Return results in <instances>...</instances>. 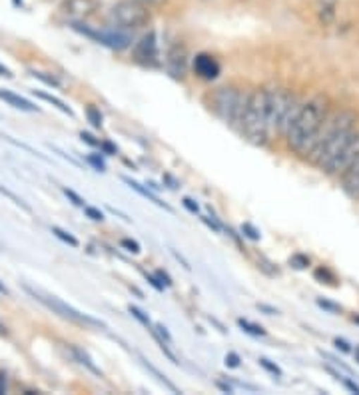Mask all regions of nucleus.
<instances>
[{
  "label": "nucleus",
  "instance_id": "nucleus-9",
  "mask_svg": "<svg viewBox=\"0 0 359 395\" xmlns=\"http://www.w3.org/2000/svg\"><path fill=\"white\" fill-rule=\"evenodd\" d=\"M166 70L170 72V76L174 78H185L188 74V50L180 44H176L168 50L166 54Z\"/></svg>",
  "mask_w": 359,
  "mask_h": 395
},
{
  "label": "nucleus",
  "instance_id": "nucleus-48",
  "mask_svg": "<svg viewBox=\"0 0 359 395\" xmlns=\"http://www.w3.org/2000/svg\"><path fill=\"white\" fill-rule=\"evenodd\" d=\"M257 308H260V310H264V312H267V314H269V315L278 314V312H276L274 308H267V305H264V303H257Z\"/></svg>",
  "mask_w": 359,
  "mask_h": 395
},
{
  "label": "nucleus",
  "instance_id": "nucleus-33",
  "mask_svg": "<svg viewBox=\"0 0 359 395\" xmlns=\"http://www.w3.org/2000/svg\"><path fill=\"white\" fill-rule=\"evenodd\" d=\"M86 162L92 164L94 168L98 170V172H104L106 170V164L100 160V158H96V156H86Z\"/></svg>",
  "mask_w": 359,
  "mask_h": 395
},
{
  "label": "nucleus",
  "instance_id": "nucleus-47",
  "mask_svg": "<svg viewBox=\"0 0 359 395\" xmlns=\"http://www.w3.org/2000/svg\"><path fill=\"white\" fill-rule=\"evenodd\" d=\"M216 385L220 387L221 391H226V394H232V391H233L232 387H230V385H228V384H221V382H216Z\"/></svg>",
  "mask_w": 359,
  "mask_h": 395
},
{
  "label": "nucleus",
  "instance_id": "nucleus-27",
  "mask_svg": "<svg viewBox=\"0 0 359 395\" xmlns=\"http://www.w3.org/2000/svg\"><path fill=\"white\" fill-rule=\"evenodd\" d=\"M260 365H262V367H264L266 372L274 373L276 377H281V375H284V372L279 370L278 365H276V363H272L269 360H266V358H262V360H260Z\"/></svg>",
  "mask_w": 359,
  "mask_h": 395
},
{
  "label": "nucleus",
  "instance_id": "nucleus-15",
  "mask_svg": "<svg viewBox=\"0 0 359 395\" xmlns=\"http://www.w3.org/2000/svg\"><path fill=\"white\" fill-rule=\"evenodd\" d=\"M337 0H317V14L322 24H331L336 20Z\"/></svg>",
  "mask_w": 359,
  "mask_h": 395
},
{
  "label": "nucleus",
  "instance_id": "nucleus-13",
  "mask_svg": "<svg viewBox=\"0 0 359 395\" xmlns=\"http://www.w3.org/2000/svg\"><path fill=\"white\" fill-rule=\"evenodd\" d=\"M0 100L8 102V104L14 106V108H18V110H24V112H38V108H36L32 102H28L26 98L11 92V90H0Z\"/></svg>",
  "mask_w": 359,
  "mask_h": 395
},
{
  "label": "nucleus",
  "instance_id": "nucleus-5",
  "mask_svg": "<svg viewBox=\"0 0 359 395\" xmlns=\"http://www.w3.org/2000/svg\"><path fill=\"white\" fill-rule=\"evenodd\" d=\"M24 291L30 293V296H32L35 300H38L40 303H44L48 310H52V314H59L60 317H64V320L76 322V324H82V326L102 327V329L106 327L104 322L96 320V317H92V315L82 314V312H78L76 308H72V305H68L66 302H62V300L56 298V296H50V293H44V291L35 290L32 286H24Z\"/></svg>",
  "mask_w": 359,
  "mask_h": 395
},
{
  "label": "nucleus",
  "instance_id": "nucleus-45",
  "mask_svg": "<svg viewBox=\"0 0 359 395\" xmlns=\"http://www.w3.org/2000/svg\"><path fill=\"white\" fill-rule=\"evenodd\" d=\"M142 4H146V6H158V4H162L164 0H138Z\"/></svg>",
  "mask_w": 359,
  "mask_h": 395
},
{
  "label": "nucleus",
  "instance_id": "nucleus-30",
  "mask_svg": "<svg viewBox=\"0 0 359 395\" xmlns=\"http://www.w3.org/2000/svg\"><path fill=\"white\" fill-rule=\"evenodd\" d=\"M62 192H64V196L68 198V200H72V204L74 206H80V208H84V200H82L74 190H70V188H62Z\"/></svg>",
  "mask_w": 359,
  "mask_h": 395
},
{
  "label": "nucleus",
  "instance_id": "nucleus-20",
  "mask_svg": "<svg viewBox=\"0 0 359 395\" xmlns=\"http://www.w3.org/2000/svg\"><path fill=\"white\" fill-rule=\"evenodd\" d=\"M86 118H88V122L92 124L94 128H102V114H100V110L96 106H86Z\"/></svg>",
  "mask_w": 359,
  "mask_h": 395
},
{
  "label": "nucleus",
  "instance_id": "nucleus-51",
  "mask_svg": "<svg viewBox=\"0 0 359 395\" xmlns=\"http://www.w3.org/2000/svg\"><path fill=\"white\" fill-rule=\"evenodd\" d=\"M14 2V6H23V0H12Z\"/></svg>",
  "mask_w": 359,
  "mask_h": 395
},
{
  "label": "nucleus",
  "instance_id": "nucleus-37",
  "mask_svg": "<svg viewBox=\"0 0 359 395\" xmlns=\"http://www.w3.org/2000/svg\"><path fill=\"white\" fill-rule=\"evenodd\" d=\"M156 332H158V336L162 337L164 341L172 344V336H170V332H168V329H166V327H164L162 324H158V326H156Z\"/></svg>",
  "mask_w": 359,
  "mask_h": 395
},
{
  "label": "nucleus",
  "instance_id": "nucleus-26",
  "mask_svg": "<svg viewBox=\"0 0 359 395\" xmlns=\"http://www.w3.org/2000/svg\"><path fill=\"white\" fill-rule=\"evenodd\" d=\"M32 76L35 78H38V80H42L44 84H48V86H52V88H60V82L54 78V76H48L47 72H32Z\"/></svg>",
  "mask_w": 359,
  "mask_h": 395
},
{
  "label": "nucleus",
  "instance_id": "nucleus-6",
  "mask_svg": "<svg viewBox=\"0 0 359 395\" xmlns=\"http://www.w3.org/2000/svg\"><path fill=\"white\" fill-rule=\"evenodd\" d=\"M240 94H242V90H238L233 86H224V88H218L216 92L212 94V110L230 128H233V122H236Z\"/></svg>",
  "mask_w": 359,
  "mask_h": 395
},
{
  "label": "nucleus",
  "instance_id": "nucleus-35",
  "mask_svg": "<svg viewBox=\"0 0 359 395\" xmlns=\"http://www.w3.org/2000/svg\"><path fill=\"white\" fill-rule=\"evenodd\" d=\"M226 365H228V367H240V356H238V353H228V356H226Z\"/></svg>",
  "mask_w": 359,
  "mask_h": 395
},
{
  "label": "nucleus",
  "instance_id": "nucleus-40",
  "mask_svg": "<svg viewBox=\"0 0 359 395\" xmlns=\"http://www.w3.org/2000/svg\"><path fill=\"white\" fill-rule=\"evenodd\" d=\"M184 206L190 209L192 214H200V206H197L194 200H190V198H184Z\"/></svg>",
  "mask_w": 359,
  "mask_h": 395
},
{
  "label": "nucleus",
  "instance_id": "nucleus-41",
  "mask_svg": "<svg viewBox=\"0 0 359 395\" xmlns=\"http://www.w3.org/2000/svg\"><path fill=\"white\" fill-rule=\"evenodd\" d=\"M100 150H104L108 156H114L116 154V146H112L110 142H100Z\"/></svg>",
  "mask_w": 359,
  "mask_h": 395
},
{
  "label": "nucleus",
  "instance_id": "nucleus-22",
  "mask_svg": "<svg viewBox=\"0 0 359 395\" xmlns=\"http://www.w3.org/2000/svg\"><path fill=\"white\" fill-rule=\"evenodd\" d=\"M0 194H2V196H6V198H8V200H12V202H14L16 206H20V208H23L24 212H32V208H30V206H28V204L24 202L23 198H18V196H16V194H14V192H11V190H6V188L0 186Z\"/></svg>",
  "mask_w": 359,
  "mask_h": 395
},
{
  "label": "nucleus",
  "instance_id": "nucleus-14",
  "mask_svg": "<svg viewBox=\"0 0 359 395\" xmlns=\"http://www.w3.org/2000/svg\"><path fill=\"white\" fill-rule=\"evenodd\" d=\"M68 349H70V353H72V358L74 360L78 361L80 365H84L88 372H92L94 375H98V377H102V372L96 367V363L92 361V358L84 351V349H80V348H76V346H68Z\"/></svg>",
  "mask_w": 359,
  "mask_h": 395
},
{
  "label": "nucleus",
  "instance_id": "nucleus-3",
  "mask_svg": "<svg viewBox=\"0 0 359 395\" xmlns=\"http://www.w3.org/2000/svg\"><path fill=\"white\" fill-rule=\"evenodd\" d=\"M303 102L298 100V96H293L290 90H267V116H269V130L272 134L286 136L290 130L291 122L296 120L298 112Z\"/></svg>",
  "mask_w": 359,
  "mask_h": 395
},
{
  "label": "nucleus",
  "instance_id": "nucleus-28",
  "mask_svg": "<svg viewBox=\"0 0 359 395\" xmlns=\"http://www.w3.org/2000/svg\"><path fill=\"white\" fill-rule=\"evenodd\" d=\"M120 245L128 250V252H132V254H140V244L136 240H130V238H122L120 240Z\"/></svg>",
  "mask_w": 359,
  "mask_h": 395
},
{
  "label": "nucleus",
  "instance_id": "nucleus-38",
  "mask_svg": "<svg viewBox=\"0 0 359 395\" xmlns=\"http://www.w3.org/2000/svg\"><path fill=\"white\" fill-rule=\"evenodd\" d=\"M334 344H336L337 349H341V351H346V353H351V351H353L351 346H349L346 339H339V337H336V339H334Z\"/></svg>",
  "mask_w": 359,
  "mask_h": 395
},
{
  "label": "nucleus",
  "instance_id": "nucleus-23",
  "mask_svg": "<svg viewBox=\"0 0 359 395\" xmlns=\"http://www.w3.org/2000/svg\"><path fill=\"white\" fill-rule=\"evenodd\" d=\"M315 278L322 279V284H329V286H337V279L336 276L327 269V267H320V269H315Z\"/></svg>",
  "mask_w": 359,
  "mask_h": 395
},
{
  "label": "nucleus",
  "instance_id": "nucleus-53",
  "mask_svg": "<svg viewBox=\"0 0 359 395\" xmlns=\"http://www.w3.org/2000/svg\"><path fill=\"white\" fill-rule=\"evenodd\" d=\"M351 320H353V322H355V324H359V315H353V317H351Z\"/></svg>",
  "mask_w": 359,
  "mask_h": 395
},
{
  "label": "nucleus",
  "instance_id": "nucleus-18",
  "mask_svg": "<svg viewBox=\"0 0 359 395\" xmlns=\"http://www.w3.org/2000/svg\"><path fill=\"white\" fill-rule=\"evenodd\" d=\"M142 363H144V367H148V370H150V372L154 373V375H156V377H158V379H160V382H162V384L166 385V387H168V389H172V391H174V394H178V387H176V385L172 384V382H170V379H168V377H166V375H164V373L158 372V370H156V367H154V365H152L150 361H148V360H144V358H142Z\"/></svg>",
  "mask_w": 359,
  "mask_h": 395
},
{
  "label": "nucleus",
  "instance_id": "nucleus-34",
  "mask_svg": "<svg viewBox=\"0 0 359 395\" xmlns=\"http://www.w3.org/2000/svg\"><path fill=\"white\" fill-rule=\"evenodd\" d=\"M80 138H82V142H86V144H90V146H94V148H100V140L94 138L92 134H88V132H82Z\"/></svg>",
  "mask_w": 359,
  "mask_h": 395
},
{
  "label": "nucleus",
  "instance_id": "nucleus-11",
  "mask_svg": "<svg viewBox=\"0 0 359 395\" xmlns=\"http://www.w3.org/2000/svg\"><path fill=\"white\" fill-rule=\"evenodd\" d=\"M194 72L204 80H214L220 74V64L209 54H197L194 59Z\"/></svg>",
  "mask_w": 359,
  "mask_h": 395
},
{
  "label": "nucleus",
  "instance_id": "nucleus-46",
  "mask_svg": "<svg viewBox=\"0 0 359 395\" xmlns=\"http://www.w3.org/2000/svg\"><path fill=\"white\" fill-rule=\"evenodd\" d=\"M172 254H174V257H176V260H178V262H182V266H184L185 269H190V264H188V262H185L184 257L180 256V254H178V252H176V250H172Z\"/></svg>",
  "mask_w": 359,
  "mask_h": 395
},
{
  "label": "nucleus",
  "instance_id": "nucleus-25",
  "mask_svg": "<svg viewBox=\"0 0 359 395\" xmlns=\"http://www.w3.org/2000/svg\"><path fill=\"white\" fill-rule=\"evenodd\" d=\"M130 314L134 315V317L138 320L140 324H144V326H146V327H152L150 317H148V315L144 314V312H142L140 308H136V305H130Z\"/></svg>",
  "mask_w": 359,
  "mask_h": 395
},
{
  "label": "nucleus",
  "instance_id": "nucleus-49",
  "mask_svg": "<svg viewBox=\"0 0 359 395\" xmlns=\"http://www.w3.org/2000/svg\"><path fill=\"white\" fill-rule=\"evenodd\" d=\"M0 336H8V329H6V326L0 322Z\"/></svg>",
  "mask_w": 359,
  "mask_h": 395
},
{
  "label": "nucleus",
  "instance_id": "nucleus-4",
  "mask_svg": "<svg viewBox=\"0 0 359 395\" xmlns=\"http://www.w3.org/2000/svg\"><path fill=\"white\" fill-rule=\"evenodd\" d=\"M108 20L112 26L134 32V30H140L150 24L152 14L148 6L138 0H120L108 12Z\"/></svg>",
  "mask_w": 359,
  "mask_h": 395
},
{
  "label": "nucleus",
  "instance_id": "nucleus-8",
  "mask_svg": "<svg viewBox=\"0 0 359 395\" xmlns=\"http://www.w3.org/2000/svg\"><path fill=\"white\" fill-rule=\"evenodd\" d=\"M134 60L142 66H158L160 64V48H158V36L154 30L144 35L138 42L134 44Z\"/></svg>",
  "mask_w": 359,
  "mask_h": 395
},
{
  "label": "nucleus",
  "instance_id": "nucleus-32",
  "mask_svg": "<svg viewBox=\"0 0 359 395\" xmlns=\"http://www.w3.org/2000/svg\"><path fill=\"white\" fill-rule=\"evenodd\" d=\"M317 305H320V308H324V310H327V312H331V314H339V312H341V308H339V305L327 302V300H317Z\"/></svg>",
  "mask_w": 359,
  "mask_h": 395
},
{
  "label": "nucleus",
  "instance_id": "nucleus-12",
  "mask_svg": "<svg viewBox=\"0 0 359 395\" xmlns=\"http://www.w3.org/2000/svg\"><path fill=\"white\" fill-rule=\"evenodd\" d=\"M339 178H341V190L351 200H359V160L355 164H351Z\"/></svg>",
  "mask_w": 359,
  "mask_h": 395
},
{
  "label": "nucleus",
  "instance_id": "nucleus-2",
  "mask_svg": "<svg viewBox=\"0 0 359 395\" xmlns=\"http://www.w3.org/2000/svg\"><path fill=\"white\" fill-rule=\"evenodd\" d=\"M238 134H242L250 144L254 146H266L267 140L272 136L269 130V116H267V90H252L245 116H243L242 128Z\"/></svg>",
  "mask_w": 359,
  "mask_h": 395
},
{
  "label": "nucleus",
  "instance_id": "nucleus-21",
  "mask_svg": "<svg viewBox=\"0 0 359 395\" xmlns=\"http://www.w3.org/2000/svg\"><path fill=\"white\" fill-rule=\"evenodd\" d=\"M238 326L242 327V329H245L248 334H252V336H266V329H264V327L257 326V324H252V322H248V320H243V317L238 320Z\"/></svg>",
  "mask_w": 359,
  "mask_h": 395
},
{
  "label": "nucleus",
  "instance_id": "nucleus-7",
  "mask_svg": "<svg viewBox=\"0 0 359 395\" xmlns=\"http://www.w3.org/2000/svg\"><path fill=\"white\" fill-rule=\"evenodd\" d=\"M359 160V130L351 134V138L346 142V146L341 148V152L336 156V160L325 168L324 172L327 176H341L348 170L351 164H355Z\"/></svg>",
  "mask_w": 359,
  "mask_h": 395
},
{
  "label": "nucleus",
  "instance_id": "nucleus-44",
  "mask_svg": "<svg viewBox=\"0 0 359 395\" xmlns=\"http://www.w3.org/2000/svg\"><path fill=\"white\" fill-rule=\"evenodd\" d=\"M0 76H6V78H12V76H14V74H12L11 70L6 68V66H4V64H0Z\"/></svg>",
  "mask_w": 359,
  "mask_h": 395
},
{
  "label": "nucleus",
  "instance_id": "nucleus-1",
  "mask_svg": "<svg viewBox=\"0 0 359 395\" xmlns=\"http://www.w3.org/2000/svg\"><path fill=\"white\" fill-rule=\"evenodd\" d=\"M327 114H329V102L325 96H313L308 102H303L296 120L291 122L288 134L284 136L290 150L305 158Z\"/></svg>",
  "mask_w": 359,
  "mask_h": 395
},
{
  "label": "nucleus",
  "instance_id": "nucleus-52",
  "mask_svg": "<svg viewBox=\"0 0 359 395\" xmlns=\"http://www.w3.org/2000/svg\"><path fill=\"white\" fill-rule=\"evenodd\" d=\"M353 353H355V361H359V348L353 349Z\"/></svg>",
  "mask_w": 359,
  "mask_h": 395
},
{
  "label": "nucleus",
  "instance_id": "nucleus-31",
  "mask_svg": "<svg viewBox=\"0 0 359 395\" xmlns=\"http://www.w3.org/2000/svg\"><path fill=\"white\" fill-rule=\"evenodd\" d=\"M242 233H245L250 240H260V232L255 230L252 224H243L242 226Z\"/></svg>",
  "mask_w": 359,
  "mask_h": 395
},
{
  "label": "nucleus",
  "instance_id": "nucleus-43",
  "mask_svg": "<svg viewBox=\"0 0 359 395\" xmlns=\"http://www.w3.org/2000/svg\"><path fill=\"white\" fill-rule=\"evenodd\" d=\"M156 276H158V279L162 281V284H164V286H166V288H168V286H172V278H170V276H168L166 272H162V269H160V272H158Z\"/></svg>",
  "mask_w": 359,
  "mask_h": 395
},
{
  "label": "nucleus",
  "instance_id": "nucleus-50",
  "mask_svg": "<svg viewBox=\"0 0 359 395\" xmlns=\"http://www.w3.org/2000/svg\"><path fill=\"white\" fill-rule=\"evenodd\" d=\"M0 293H4V296H8V293H11V291H8V288H6V286H4L2 281H0Z\"/></svg>",
  "mask_w": 359,
  "mask_h": 395
},
{
  "label": "nucleus",
  "instance_id": "nucleus-39",
  "mask_svg": "<svg viewBox=\"0 0 359 395\" xmlns=\"http://www.w3.org/2000/svg\"><path fill=\"white\" fill-rule=\"evenodd\" d=\"M339 382H341V384L346 385V387H348L349 391H353V394H358V395H359V385L353 384L351 379H348V377H343V375H341V379H339Z\"/></svg>",
  "mask_w": 359,
  "mask_h": 395
},
{
  "label": "nucleus",
  "instance_id": "nucleus-24",
  "mask_svg": "<svg viewBox=\"0 0 359 395\" xmlns=\"http://www.w3.org/2000/svg\"><path fill=\"white\" fill-rule=\"evenodd\" d=\"M290 266H293L296 269H305V267L310 266V257L303 256V254H293L290 257Z\"/></svg>",
  "mask_w": 359,
  "mask_h": 395
},
{
  "label": "nucleus",
  "instance_id": "nucleus-19",
  "mask_svg": "<svg viewBox=\"0 0 359 395\" xmlns=\"http://www.w3.org/2000/svg\"><path fill=\"white\" fill-rule=\"evenodd\" d=\"M52 233H54L59 240H62V242H66L68 245H72V248H78V245H80V242H78L72 233H68L66 230H62V228H59V226H52Z\"/></svg>",
  "mask_w": 359,
  "mask_h": 395
},
{
  "label": "nucleus",
  "instance_id": "nucleus-29",
  "mask_svg": "<svg viewBox=\"0 0 359 395\" xmlns=\"http://www.w3.org/2000/svg\"><path fill=\"white\" fill-rule=\"evenodd\" d=\"M84 214H86V216L94 221L104 220V214H102V212H100L98 208H92V206H84Z\"/></svg>",
  "mask_w": 359,
  "mask_h": 395
},
{
  "label": "nucleus",
  "instance_id": "nucleus-36",
  "mask_svg": "<svg viewBox=\"0 0 359 395\" xmlns=\"http://www.w3.org/2000/svg\"><path fill=\"white\" fill-rule=\"evenodd\" d=\"M6 391H8V377L4 370H0V395H4Z\"/></svg>",
  "mask_w": 359,
  "mask_h": 395
},
{
  "label": "nucleus",
  "instance_id": "nucleus-17",
  "mask_svg": "<svg viewBox=\"0 0 359 395\" xmlns=\"http://www.w3.org/2000/svg\"><path fill=\"white\" fill-rule=\"evenodd\" d=\"M32 94H35L36 98H40V100H44V102H48V104L56 106L60 112H64V114H68V116H72V110H70L68 106L64 104L60 98H56V96H52V94H47L42 92V90H32Z\"/></svg>",
  "mask_w": 359,
  "mask_h": 395
},
{
  "label": "nucleus",
  "instance_id": "nucleus-42",
  "mask_svg": "<svg viewBox=\"0 0 359 395\" xmlns=\"http://www.w3.org/2000/svg\"><path fill=\"white\" fill-rule=\"evenodd\" d=\"M148 281H150L152 286H154V288H156L158 291H164V288H166L162 281L158 279V276H148Z\"/></svg>",
  "mask_w": 359,
  "mask_h": 395
},
{
  "label": "nucleus",
  "instance_id": "nucleus-10",
  "mask_svg": "<svg viewBox=\"0 0 359 395\" xmlns=\"http://www.w3.org/2000/svg\"><path fill=\"white\" fill-rule=\"evenodd\" d=\"M96 11H98L96 0H66L64 6H62V12L72 18V23L84 20V18L92 16Z\"/></svg>",
  "mask_w": 359,
  "mask_h": 395
},
{
  "label": "nucleus",
  "instance_id": "nucleus-16",
  "mask_svg": "<svg viewBox=\"0 0 359 395\" xmlns=\"http://www.w3.org/2000/svg\"><path fill=\"white\" fill-rule=\"evenodd\" d=\"M122 180H124V182H126L128 186L132 188V190H136L140 196H144V198H146V200H150V202H154V204H156V206H160V208L168 209V212H172V208H170L168 204H164V202H160V198L156 196V194H154L152 190H148V188H144V186H142V184H138V182H134V180H130V178H126V176H124Z\"/></svg>",
  "mask_w": 359,
  "mask_h": 395
}]
</instances>
